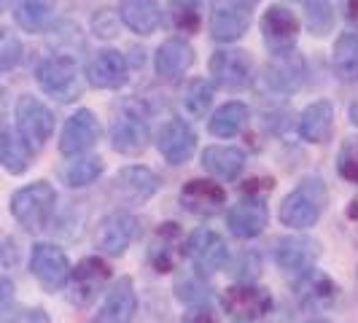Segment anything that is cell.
<instances>
[{"label":"cell","instance_id":"cell-16","mask_svg":"<svg viewBox=\"0 0 358 323\" xmlns=\"http://www.w3.org/2000/svg\"><path fill=\"white\" fill-rule=\"evenodd\" d=\"M210 78L221 89H245L251 84V59L240 49H218L210 57Z\"/></svg>","mask_w":358,"mask_h":323},{"label":"cell","instance_id":"cell-23","mask_svg":"<svg viewBox=\"0 0 358 323\" xmlns=\"http://www.w3.org/2000/svg\"><path fill=\"white\" fill-rule=\"evenodd\" d=\"M305 73H307V68H305L302 54L291 49V52H283V54H272V59L267 62L264 78H267V84L275 92L291 94V92H296L302 87Z\"/></svg>","mask_w":358,"mask_h":323},{"label":"cell","instance_id":"cell-19","mask_svg":"<svg viewBox=\"0 0 358 323\" xmlns=\"http://www.w3.org/2000/svg\"><path fill=\"white\" fill-rule=\"evenodd\" d=\"M294 296L299 299V305L307 310H323V307L334 305L340 288L337 283L318 267H310L299 275H294Z\"/></svg>","mask_w":358,"mask_h":323},{"label":"cell","instance_id":"cell-6","mask_svg":"<svg viewBox=\"0 0 358 323\" xmlns=\"http://www.w3.org/2000/svg\"><path fill=\"white\" fill-rule=\"evenodd\" d=\"M110 280V267L100 256H87L81 259L76 267H71V278H68V299L76 307H90L100 291L106 288Z\"/></svg>","mask_w":358,"mask_h":323},{"label":"cell","instance_id":"cell-32","mask_svg":"<svg viewBox=\"0 0 358 323\" xmlns=\"http://www.w3.org/2000/svg\"><path fill=\"white\" fill-rule=\"evenodd\" d=\"M331 68H334V76L345 84L358 81V33H342L337 38Z\"/></svg>","mask_w":358,"mask_h":323},{"label":"cell","instance_id":"cell-35","mask_svg":"<svg viewBox=\"0 0 358 323\" xmlns=\"http://www.w3.org/2000/svg\"><path fill=\"white\" fill-rule=\"evenodd\" d=\"M106 164L100 157H84V154H76L65 167H62V180L71 186V189H84L92 186L94 180L103 175Z\"/></svg>","mask_w":358,"mask_h":323},{"label":"cell","instance_id":"cell-28","mask_svg":"<svg viewBox=\"0 0 358 323\" xmlns=\"http://www.w3.org/2000/svg\"><path fill=\"white\" fill-rule=\"evenodd\" d=\"M30 164H33V148L24 143L19 132L0 127V167L11 175H22L30 170Z\"/></svg>","mask_w":358,"mask_h":323},{"label":"cell","instance_id":"cell-44","mask_svg":"<svg viewBox=\"0 0 358 323\" xmlns=\"http://www.w3.org/2000/svg\"><path fill=\"white\" fill-rule=\"evenodd\" d=\"M345 11L353 22H358V0H345Z\"/></svg>","mask_w":358,"mask_h":323},{"label":"cell","instance_id":"cell-27","mask_svg":"<svg viewBox=\"0 0 358 323\" xmlns=\"http://www.w3.org/2000/svg\"><path fill=\"white\" fill-rule=\"evenodd\" d=\"M202 167L218 180H237L245 170V151L237 145H208L202 151Z\"/></svg>","mask_w":358,"mask_h":323},{"label":"cell","instance_id":"cell-5","mask_svg":"<svg viewBox=\"0 0 358 323\" xmlns=\"http://www.w3.org/2000/svg\"><path fill=\"white\" fill-rule=\"evenodd\" d=\"M221 305L224 313L240 323H251L264 318L267 313H272V294L264 286H256V283H234L224 291L221 296Z\"/></svg>","mask_w":358,"mask_h":323},{"label":"cell","instance_id":"cell-34","mask_svg":"<svg viewBox=\"0 0 358 323\" xmlns=\"http://www.w3.org/2000/svg\"><path fill=\"white\" fill-rule=\"evenodd\" d=\"M178 100L192 119H205L210 106H213V87L205 78H189L180 87Z\"/></svg>","mask_w":358,"mask_h":323},{"label":"cell","instance_id":"cell-36","mask_svg":"<svg viewBox=\"0 0 358 323\" xmlns=\"http://www.w3.org/2000/svg\"><path fill=\"white\" fill-rule=\"evenodd\" d=\"M170 22L178 33L194 36L202 27V11H199L197 0H170Z\"/></svg>","mask_w":358,"mask_h":323},{"label":"cell","instance_id":"cell-2","mask_svg":"<svg viewBox=\"0 0 358 323\" xmlns=\"http://www.w3.org/2000/svg\"><path fill=\"white\" fill-rule=\"evenodd\" d=\"M57 210V189L49 180H36L11 194V215L27 232H41L49 227Z\"/></svg>","mask_w":358,"mask_h":323},{"label":"cell","instance_id":"cell-7","mask_svg":"<svg viewBox=\"0 0 358 323\" xmlns=\"http://www.w3.org/2000/svg\"><path fill=\"white\" fill-rule=\"evenodd\" d=\"M30 272L36 278L43 291L57 294L68 286L71 278V259L62 248H57L52 243H38L30 253Z\"/></svg>","mask_w":358,"mask_h":323},{"label":"cell","instance_id":"cell-50","mask_svg":"<svg viewBox=\"0 0 358 323\" xmlns=\"http://www.w3.org/2000/svg\"><path fill=\"white\" fill-rule=\"evenodd\" d=\"M3 3H6V0H0V11H3Z\"/></svg>","mask_w":358,"mask_h":323},{"label":"cell","instance_id":"cell-14","mask_svg":"<svg viewBox=\"0 0 358 323\" xmlns=\"http://www.w3.org/2000/svg\"><path fill=\"white\" fill-rule=\"evenodd\" d=\"M318 259H321V243L307 234H288L275 243V264L283 272L299 275L305 269L315 267Z\"/></svg>","mask_w":358,"mask_h":323},{"label":"cell","instance_id":"cell-4","mask_svg":"<svg viewBox=\"0 0 358 323\" xmlns=\"http://www.w3.org/2000/svg\"><path fill=\"white\" fill-rule=\"evenodd\" d=\"M148 141H151V127L145 119V110L135 103H124L110 122V148L124 157H138L148 148Z\"/></svg>","mask_w":358,"mask_h":323},{"label":"cell","instance_id":"cell-33","mask_svg":"<svg viewBox=\"0 0 358 323\" xmlns=\"http://www.w3.org/2000/svg\"><path fill=\"white\" fill-rule=\"evenodd\" d=\"M176 296L186 307L210 305V286H208V275H202L197 269H183L176 275Z\"/></svg>","mask_w":358,"mask_h":323},{"label":"cell","instance_id":"cell-22","mask_svg":"<svg viewBox=\"0 0 358 323\" xmlns=\"http://www.w3.org/2000/svg\"><path fill=\"white\" fill-rule=\"evenodd\" d=\"M87 78L94 89H122L129 81V65H127L124 54L103 49L92 57Z\"/></svg>","mask_w":358,"mask_h":323},{"label":"cell","instance_id":"cell-26","mask_svg":"<svg viewBox=\"0 0 358 323\" xmlns=\"http://www.w3.org/2000/svg\"><path fill=\"white\" fill-rule=\"evenodd\" d=\"M334 135V106L329 100H315L299 116V138L307 143H329Z\"/></svg>","mask_w":358,"mask_h":323},{"label":"cell","instance_id":"cell-13","mask_svg":"<svg viewBox=\"0 0 358 323\" xmlns=\"http://www.w3.org/2000/svg\"><path fill=\"white\" fill-rule=\"evenodd\" d=\"M262 38L269 54H283L291 52L296 46L299 38V19L294 17V11H288L286 6H269L262 14Z\"/></svg>","mask_w":358,"mask_h":323},{"label":"cell","instance_id":"cell-12","mask_svg":"<svg viewBox=\"0 0 358 323\" xmlns=\"http://www.w3.org/2000/svg\"><path fill=\"white\" fill-rule=\"evenodd\" d=\"M227 224H229V232L237 240H253V237H259L269 224V210H267V202H264V194L245 192V197L229 208Z\"/></svg>","mask_w":358,"mask_h":323},{"label":"cell","instance_id":"cell-49","mask_svg":"<svg viewBox=\"0 0 358 323\" xmlns=\"http://www.w3.org/2000/svg\"><path fill=\"white\" fill-rule=\"evenodd\" d=\"M0 113H3V92H0Z\"/></svg>","mask_w":358,"mask_h":323},{"label":"cell","instance_id":"cell-17","mask_svg":"<svg viewBox=\"0 0 358 323\" xmlns=\"http://www.w3.org/2000/svg\"><path fill=\"white\" fill-rule=\"evenodd\" d=\"M100 122L92 113L90 108L76 110L71 119L65 122L62 132H59V151L65 157H76V154H87L92 145L100 141Z\"/></svg>","mask_w":358,"mask_h":323},{"label":"cell","instance_id":"cell-1","mask_svg":"<svg viewBox=\"0 0 358 323\" xmlns=\"http://www.w3.org/2000/svg\"><path fill=\"white\" fill-rule=\"evenodd\" d=\"M326 205H329V189H326L323 178L307 175L280 202L278 218L283 227L294 229V232H302V229H310L321 221V215L326 213Z\"/></svg>","mask_w":358,"mask_h":323},{"label":"cell","instance_id":"cell-24","mask_svg":"<svg viewBox=\"0 0 358 323\" xmlns=\"http://www.w3.org/2000/svg\"><path fill=\"white\" fill-rule=\"evenodd\" d=\"M248 24H251L248 8H243L234 0H221V3H215L213 14H210V36L218 43H232L245 36Z\"/></svg>","mask_w":358,"mask_h":323},{"label":"cell","instance_id":"cell-10","mask_svg":"<svg viewBox=\"0 0 358 323\" xmlns=\"http://www.w3.org/2000/svg\"><path fill=\"white\" fill-rule=\"evenodd\" d=\"M110 192H113V197L119 199V202H124V205H143V202H148L159 192V175L151 167L129 164V167H122L113 175Z\"/></svg>","mask_w":358,"mask_h":323},{"label":"cell","instance_id":"cell-38","mask_svg":"<svg viewBox=\"0 0 358 323\" xmlns=\"http://www.w3.org/2000/svg\"><path fill=\"white\" fill-rule=\"evenodd\" d=\"M337 173L348 183L358 186V138H345L337 154Z\"/></svg>","mask_w":358,"mask_h":323},{"label":"cell","instance_id":"cell-15","mask_svg":"<svg viewBox=\"0 0 358 323\" xmlns=\"http://www.w3.org/2000/svg\"><path fill=\"white\" fill-rule=\"evenodd\" d=\"M183 256H186V237L180 232V227L176 221L162 224L148 245V264L159 275H164V272L178 269V261Z\"/></svg>","mask_w":358,"mask_h":323},{"label":"cell","instance_id":"cell-40","mask_svg":"<svg viewBox=\"0 0 358 323\" xmlns=\"http://www.w3.org/2000/svg\"><path fill=\"white\" fill-rule=\"evenodd\" d=\"M232 275L237 278V283H256V278L262 275L259 253H251V251L243 253V256L232 264Z\"/></svg>","mask_w":358,"mask_h":323},{"label":"cell","instance_id":"cell-42","mask_svg":"<svg viewBox=\"0 0 358 323\" xmlns=\"http://www.w3.org/2000/svg\"><path fill=\"white\" fill-rule=\"evenodd\" d=\"M11 296H14V280L0 275V310L11 302Z\"/></svg>","mask_w":358,"mask_h":323},{"label":"cell","instance_id":"cell-21","mask_svg":"<svg viewBox=\"0 0 358 323\" xmlns=\"http://www.w3.org/2000/svg\"><path fill=\"white\" fill-rule=\"evenodd\" d=\"M138 313V294L132 278L124 275L122 280H116L113 288L106 294V302L94 313L92 323H132Z\"/></svg>","mask_w":358,"mask_h":323},{"label":"cell","instance_id":"cell-29","mask_svg":"<svg viewBox=\"0 0 358 323\" xmlns=\"http://www.w3.org/2000/svg\"><path fill=\"white\" fill-rule=\"evenodd\" d=\"M122 22L138 36H151L162 22L157 0H122Z\"/></svg>","mask_w":358,"mask_h":323},{"label":"cell","instance_id":"cell-46","mask_svg":"<svg viewBox=\"0 0 358 323\" xmlns=\"http://www.w3.org/2000/svg\"><path fill=\"white\" fill-rule=\"evenodd\" d=\"M350 122L358 127V103H353V106H350Z\"/></svg>","mask_w":358,"mask_h":323},{"label":"cell","instance_id":"cell-31","mask_svg":"<svg viewBox=\"0 0 358 323\" xmlns=\"http://www.w3.org/2000/svg\"><path fill=\"white\" fill-rule=\"evenodd\" d=\"M54 17V0H14V19L24 33H43Z\"/></svg>","mask_w":358,"mask_h":323},{"label":"cell","instance_id":"cell-41","mask_svg":"<svg viewBox=\"0 0 358 323\" xmlns=\"http://www.w3.org/2000/svg\"><path fill=\"white\" fill-rule=\"evenodd\" d=\"M180 323H218V321H215V315L210 313V307L197 305V307H189V313L183 315Z\"/></svg>","mask_w":358,"mask_h":323},{"label":"cell","instance_id":"cell-45","mask_svg":"<svg viewBox=\"0 0 358 323\" xmlns=\"http://www.w3.org/2000/svg\"><path fill=\"white\" fill-rule=\"evenodd\" d=\"M348 218L358 221V194L353 199H350V205H348Z\"/></svg>","mask_w":358,"mask_h":323},{"label":"cell","instance_id":"cell-48","mask_svg":"<svg viewBox=\"0 0 358 323\" xmlns=\"http://www.w3.org/2000/svg\"><path fill=\"white\" fill-rule=\"evenodd\" d=\"M307 323H331V321H326V318H313V321H307Z\"/></svg>","mask_w":358,"mask_h":323},{"label":"cell","instance_id":"cell-3","mask_svg":"<svg viewBox=\"0 0 358 323\" xmlns=\"http://www.w3.org/2000/svg\"><path fill=\"white\" fill-rule=\"evenodd\" d=\"M38 87L46 92L49 97L59 103H73L81 97V71L78 62L71 54H52L46 57L36 71Z\"/></svg>","mask_w":358,"mask_h":323},{"label":"cell","instance_id":"cell-37","mask_svg":"<svg viewBox=\"0 0 358 323\" xmlns=\"http://www.w3.org/2000/svg\"><path fill=\"white\" fill-rule=\"evenodd\" d=\"M305 11H307V27L313 30V36L331 33L334 11H331V3L329 0H305Z\"/></svg>","mask_w":358,"mask_h":323},{"label":"cell","instance_id":"cell-47","mask_svg":"<svg viewBox=\"0 0 358 323\" xmlns=\"http://www.w3.org/2000/svg\"><path fill=\"white\" fill-rule=\"evenodd\" d=\"M234 3H240L243 8H248V11H251V8L256 6V3H259V0H234Z\"/></svg>","mask_w":358,"mask_h":323},{"label":"cell","instance_id":"cell-39","mask_svg":"<svg viewBox=\"0 0 358 323\" xmlns=\"http://www.w3.org/2000/svg\"><path fill=\"white\" fill-rule=\"evenodd\" d=\"M22 59V41L8 27H0V73L14 71Z\"/></svg>","mask_w":358,"mask_h":323},{"label":"cell","instance_id":"cell-18","mask_svg":"<svg viewBox=\"0 0 358 323\" xmlns=\"http://www.w3.org/2000/svg\"><path fill=\"white\" fill-rule=\"evenodd\" d=\"M157 148L167 164H186L197 151V135L183 119H167L157 135Z\"/></svg>","mask_w":358,"mask_h":323},{"label":"cell","instance_id":"cell-9","mask_svg":"<svg viewBox=\"0 0 358 323\" xmlns=\"http://www.w3.org/2000/svg\"><path fill=\"white\" fill-rule=\"evenodd\" d=\"M186 256L192 261V267L202 275H213L218 269L227 267L229 261V245L218 232L202 227L186 237Z\"/></svg>","mask_w":358,"mask_h":323},{"label":"cell","instance_id":"cell-8","mask_svg":"<svg viewBox=\"0 0 358 323\" xmlns=\"http://www.w3.org/2000/svg\"><path fill=\"white\" fill-rule=\"evenodd\" d=\"M17 132L33 151H41L54 132V113L49 106L33 94H22L17 100Z\"/></svg>","mask_w":358,"mask_h":323},{"label":"cell","instance_id":"cell-11","mask_svg":"<svg viewBox=\"0 0 358 323\" xmlns=\"http://www.w3.org/2000/svg\"><path fill=\"white\" fill-rule=\"evenodd\" d=\"M141 234V221L138 215H132L129 210H113L100 221L97 229V245L100 251L108 256H124L127 248L138 240Z\"/></svg>","mask_w":358,"mask_h":323},{"label":"cell","instance_id":"cell-20","mask_svg":"<svg viewBox=\"0 0 358 323\" xmlns=\"http://www.w3.org/2000/svg\"><path fill=\"white\" fill-rule=\"evenodd\" d=\"M180 205L192 215H218L227 208V189L215 180L192 178L180 189Z\"/></svg>","mask_w":358,"mask_h":323},{"label":"cell","instance_id":"cell-30","mask_svg":"<svg viewBox=\"0 0 358 323\" xmlns=\"http://www.w3.org/2000/svg\"><path fill=\"white\" fill-rule=\"evenodd\" d=\"M248 116H251L248 106L240 103V100H232V103L221 106L210 116L208 129H210V135H215V138H237L243 132V127L248 124Z\"/></svg>","mask_w":358,"mask_h":323},{"label":"cell","instance_id":"cell-43","mask_svg":"<svg viewBox=\"0 0 358 323\" xmlns=\"http://www.w3.org/2000/svg\"><path fill=\"white\" fill-rule=\"evenodd\" d=\"M24 323H49V315L36 307V310H27V315H24Z\"/></svg>","mask_w":358,"mask_h":323},{"label":"cell","instance_id":"cell-25","mask_svg":"<svg viewBox=\"0 0 358 323\" xmlns=\"http://www.w3.org/2000/svg\"><path fill=\"white\" fill-rule=\"evenodd\" d=\"M192 65H194V49L186 41H180V38L164 41L157 49V54H154L157 76L164 78V81H178Z\"/></svg>","mask_w":358,"mask_h":323}]
</instances>
